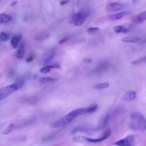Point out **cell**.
Masks as SVG:
<instances>
[{
  "mask_svg": "<svg viewBox=\"0 0 146 146\" xmlns=\"http://www.w3.org/2000/svg\"><path fill=\"white\" fill-rule=\"evenodd\" d=\"M24 79L19 78V79H17L11 85L7 86L0 88V101L6 98L9 96H10L13 93L15 92L16 91H17L20 88H21L23 86V85H24Z\"/></svg>",
  "mask_w": 146,
  "mask_h": 146,
  "instance_id": "obj_2",
  "label": "cell"
},
{
  "mask_svg": "<svg viewBox=\"0 0 146 146\" xmlns=\"http://www.w3.org/2000/svg\"><path fill=\"white\" fill-rule=\"evenodd\" d=\"M98 109V106L97 105H92L91 106L86 107V108H78V109L74 110V113H75L76 116H79V115H84V114H88V113H94L95 111H97Z\"/></svg>",
  "mask_w": 146,
  "mask_h": 146,
  "instance_id": "obj_7",
  "label": "cell"
},
{
  "mask_svg": "<svg viewBox=\"0 0 146 146\" xmlns=\"http://www.w3.org/2000/svg\"><path fill=\"white\" fill-rule=\"evenodd\" d=\"M24 55H25V46H24V44L21 43L17 48L15 56L18 59H22L24 58Z\"/></svg>",
  "mask_w": 146,
  "mask_h": 146,
  "instance_id": "obj_10",
  "label": "cell"
},
{
  "mask_svg": "<svg viewBox=\"0 0 146 146\" xmlns=\"http://www.w3.org/2000/svg\"><path fill=\"white\" fill-rule=\"evenodd\" d=\"M54 54H55V53H54V51H48V52L44 54V57H43V62H44V64H46L51 62L53 58H54Z\"/></svg>",
  "mask_w": 146,
  "mask_h": 146,
  "instance_id": "obj_13",
  "label": "cell"
},
{
  "mask_svg": "<svg viewBox=\"0 0 146 146\" xmlns=\"http://www.w3.org/2000/svg\"><path fill=\"white\" fill-rule=\"evenodd\" d=\"M76 118L75 113H74V111H71L69 113H68L67 115H64V117L61 118L60 119L57 120V121H54L52 124H51V127L52 128H58V127H61L62 125H66V124L69 123L70 122L74 120Z\"/></svg>",
  "mask_w": 146,
  "mask_h": 146,
  "instance_id": "obj_5",
  "label": "cell"
},
{
  "mask_svg": "<svg viewBox=\"0 0 146 146\" xmlns=\"http://www.w3.org/2000/svg\"><path fill=\"white\" fill-rule=\"evenodd\" d=\"M90 14V10L88 9H84L76 13L71 17V22L73 23L75 26H81Z\"/></svg>",
  "mask_w": 146,
  "mask_h": 146,
  "instance_id": "obj_3",
  "label": "cell"
},
{
  "mask_svg": "<svg viewBox=\"0 0 146 146\" xmlns=\"http://www.w3.org/2000/svg\"><path fill=\"white\" fill-rule=\"evenodd\" d=\"M109 121V115H106L102 120L101 123H99V128H103L106 126Z\"/></svg>",
  "mask_w": 146,
  "mask_h": 146,
  "instance_id": "obj_21",
  "label": "cell"
},
{
  "mask_svg": "<svg viewBox=\"0 0 146 146\" xmlns=\"http://www.w3.org/2000/svg\"><path fill=\"white\" fill-rule=\"evenodd\" d=\"M146 20V11L140 13L138 15L135 16L133 19V21L136 24H141Z\"/></svg>",
  "mask_w": 146,
  "mask_h": 146,
  "instance_id": "obj_14",
  "label": "cell"
},
{
  "mask_svg": "<svg viewBox=\"0 0 146 146\" xmlns=\"http://www.w3.org/2000/svg\"><path fill=\"white\" fill-rule=\"evenodd\" d=\"M9 38V35L7 33L4 32V31L0 33V40H1V41H8Z\"/></svg>",
  "mask_w": 146,
  "mask_h": 146,
  "instance_id": "obj_26",
  "label": "cell"
},
{
  "mask_svg": "<svg viewBox=\"0 0 146 146\" xmlns=\"http://www.w3.org/2000/svg\"><path fill=\"white\" fill-rule=\"evenodd\" d=\"M111 131L110 129L107 130L104 135H101V137L98 138H90L88 137L84 136H76L74 138V141L77 143H96L102 142V141L106 140L108 137L111 135Z\"/></svg>",
  "mask_w": 146,
  "mask_h": 146,
  "instance_id": "obj_4",
  "label": "cell"
},
{
  "mask_svg": "<svg viewBox=\"0 0 146 146\" xmlns=\"http://www.w3.org/2000/svg\"><path fill=\"white\" fill-rule=\"evenodd\" d=\"M84 61L86 63H90L91 61V59H88V58H86V59L84 60Z\"/></svg>",
  "mask_w": 146,
  "mask_h": 146,
  "instance_id": "obj_31",
  "label": "cell"
},
{
  "mask_svg": "<svg viewBox=\"0 0 146 146\" xmlns=\"http://www.w3.org/2000/svg\"><path fill=\"white\" fill-rule=\"evenodd\" d=\"M21 39V34H16L14 35L11 38V45L13 48H18L20 44V41Z\"/></svg>",
  "mask_w": 146,
  "mask_h": 146,
  "instance_id": "obj_9",
  "label": "cell"
},
{
  "mask_svg": "<svg viewBox=\"0 0 146 146\" xmlns=\"http://www.w3.org/2000/svg\"><path fill=\"white\" fill-rule=\"evenodd\" d=\"M131 29V27L128 26V27L124 25H118L114 27L113 31L116 34H121V33H127Z\"/></svg>",
  "mask_w": 146,
  "mask_h": 146,
  "instance_id": "obj_11",
  "label": "cell"
},
{
  "mask_svg": "<svg viewBox=\"0 0 146 146\" xmlns=\"http://www.w3.org/2000/svg\"><path fill=\"white\" fill-rule=\"evenodd\" d=\"M11 20V17L7 14H0V24H7Z\"/></svg>",
  "mask_w": 146,
  "mask_h": 146,
  "instance_id": "obj_19",
  "label": "cell"
},
{
  "mask_svg": "<svg viewBox=\"0 0 146 146\" xmlns=\"http://www.w3.org/2000/svg\"><path fill=\"white\" fill-rule=\"evenodd\" d=\"M67 40H68V38H64V39H61V41H59V44H64V42H65L66 41H67Z\"/></svg>",
  "mask_w": 146,
  "mask_h": 146,
  "instance_id": "obj_29",
  "label": "cell"
},
{
  "mask_svg": "<svg viewBox=\"0 0 146 146\" xmlns=\"http://www.w3.org/2000/svg\"><path fill=\"white\" fill-rule=\"evenodd\" d=\"M56 78H52V77H41V78H39V83L41 84H48V83L53 82V81H56Z\"/></svg>",
  "mask_w": 146,
  "mask_h": 146,
  "instance_id": "obj_20",
  "label": "cell"
},
{
  "mask_svg": "<svg viewBox=\"0 0 146 146\" xmlns=\"http://www.w3.org/2000/svg\"><path fill=\"white\" fill-rule=\"evenodd\" d=\"M48 36H49V35H48V33H41V34H38L36 38L38 41H42V40H44L48 38Z\"/></svg>",
  "mask_w": 146,
  "mask_h": 146,
  "instance_id": "obj_25",
  "label": "cell"
},
{
  "mask_svg": "<svg viewBox=\"0 0 146 146\" xmlns=\"http://www.w3.org/2000/svg\"><path fill=\"white\" fill-rule=\"evenodd\" d=\"M52 68H54V66L52 65L45 66L40 69V72L42 73V74H48V73H49L51 71Z\"/></svg>",
  "mask_w": 146,
  "mask_h": 146,
  "instance_id": "obj_24",
  "label": "cell"
},
{
  "mask_svg": "<svg viewBox=\"0 0 146 146\" xmlns=\"http://www.w3.org/2000/svg\"><path fill=\"white\" fill-rule=\"evenodd\" d=\"M110 84L108 83H101V84H98L94 86V88L98 90L104 89V88H107L109 87Z\"/></svg>",
  "mask_w": 146,
  "mask_h": 146,
  "instance_id": "obj_23",
  "label": "cell"
},
{
  "mask_svg": "<svg viewBox=\"0 0 146 146\" xmlns=\"http://www.w3.org/2000/svg\"><path fill=\"white\" fill-rule=\"evenodd\" d=\"M33 59H34V57H33V56H30L29 58H27V62H30V61H32Z\"/></svg>",
  "mask_w": 146,
  "mask_h": 146,
  "instance_id": "obj_30",
  "label": "cell"
},
{
  "mask_svg": "<svg viewBox=\"0 0 146 146\" xmlns=\"http://www.w3.org/2000/svg\"><path fill=\"white\" fill-rule=\"evenodd\" d=\"M108 66H109V64L108 62H103L101 63V64L98 65V66L96 68L95 72L96 73H103L104 71H106L107 70V68H108Z\"/></svg>",
  "mask_w": 146,
  "mask_h": 146,
  "instance_id": "obj_17",
  "label": "cell"
},
{
  "mask_svg": "<svg viewBox=\"0 0 146 146\" xmlns=\"http://www.w3.org/2000/svg\"><path fill=\"white\" fill-rule=\"evenodd\" d=\"M130 128L135 131H145L146 118L140 113H132L130 120Z\"/></svg>",
  "mask_w": 146,
  "mask_h": 146,
  "instance_id": "obj_1",
  "label": "cell"
},
{
  "mask_svg": "<svg viewBox=\"0 0 146 146\" xmlns=\"http://www.w3.org/2000/svg\"><path fill=\"white\" fill-rule=\"evenodd\" d=\"M16 128V125L15 124H10L8 127H7L6 129H4V131H3V134L4 135H8L10 133L12 132L14 129Z\"/></svg>",
  "mask_w": 146,
  "mask_h": 146,
  "instance_id": "obj_22",
  "label": "cell"
},
{
  "mask_svg": "<svg viewBox=\"0 0 146 146\" xmlns=\"http://www.w3.org/2000/svg\"><path fill=\"white\" fill-rule=\"evenodd\" d=\"M135 142L136 137L135 135H128L125 138L116 141L114 145L116 146H134Z\"/></svg>",
  "mask_w": 146,
  "mask_h": 146,
  "instance_id": "obj_6",
  "label": "cell"
},
{
  "mask_svg": "<svg viewBox=\"0 0 146 146\" xmlns=\"http://www.w3.org/2000/svg\"><path fill=\"white\" fill-rule=\"evenodd\" d=\"M128 14H129V12H128V11H121V12L117 13V14H114L109 16V19L111 20H119L123 18L126 15H128Z\"/></svg>",
  "mask_w": 146,
  "mask_h": 146,
  "instance_id": "obj_15",
  "label": "cell"
},
{
  "mask_svg": "<svg viewBox=\"0 0 146 146\" xmlns=\"http://www.w3.org/2000/svg\"><path fill=\"white\" fill-rule=\"evenodd\" d=\"M98 30H99V28H98V27H90L87 29V32L90 33V34H94Z\"/></svg>",
  "mask_w": 146,
  "mask_h": 146,
  "instance_id": "obj_28",
  "label": "cell"
},
{
  "mask_svg": "<svg viewBox=\"0 0 146 146\" xmlns=\"http://www.w3.org/2000/svg\"><path fill=\"white\" fill-rule=\"evenodd\" d=\"M124 9V6L123 4L117 2L109 3L106 6V11L108 12H113V11H121Z\"/></svg>",
  "mask_w": 146,
  "mask_h": 146,
  "instance_id": "obj_8",
  "label": "cell"
},
{
  "mask_svg": "<svg viewBox=\"0 0 146 146\" xmlns=\"http://www.w3.org/2000/svg\"><path fill=\"white\" fill-rule=\"evenodd\" d=\"M87 131H88V128L86 125H78V126L75 127L74 129L71 131V134H75L78 132H87Z\"/></svg>",
  "mask_w": 146,
  "mask_h": 146,
  "instance_id": "obj_18",
  "label": "cell"
},
{
  "mask_svg": "<svg viewBox=\"0 0 146 146\" xmlns=\"http://www.w3.org/2000/svg\"><path fill=\"white\" fill-rule=\"evenodd\" d=\"M144 61H146V57H143V58H138V59L135 60V61H132V64L133 65H135V64H139L141 63L144 62Z\"/></svg>",
  "mask_w": 146,
  "mask_h": 146,
  "instance_id": "obj_27",
  "label": "cell"
},
{
  "mask_svg": "<svg viewBox=\"0 0 146 146\" xmlns=\"http://www.w3.org/2000/svg\"><path fill=\"white\" fill-rule=\"evenodd\" d=\"M141 40V38L138 36H127L122 39V41L124 43H128V44H135Z\"/></svg>",
  "mask_w": 146,
  "mask_h": 146,
  "instance_id": "obj_16",
  "label": "cell"
},
{
  "mask_svg": "<svg viewBox=\"0 0 146 146\" xmlns=\"http://www.w3.org/2000/svg\"><path fill=\"white\" fill-rule=\"evenodd\" d=\"M0 41H1V40H0Z\"/></svg>",
  "mask_w": 146,
  "mask_h": 146,
  "instance_id": "obj_32",
  "label": "cell"
},
{
  "mask_svg": "<svg viewBox=\"0 0 146 146\" xmlns=\"http://www.w3.org/2000/svg\"><path fill=\"white\" fill-rule=\"evenodd\" d=\"M136 98V93L133 91H128L124 94L123 100L126 101H132Z\"/></svg>",
  "mask_w": 146,
  "mask_h": 146,
  "instance_id": "obj_12",
  "label": "cell"
}]
</instances>
